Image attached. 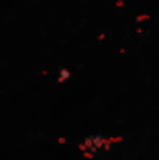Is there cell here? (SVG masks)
<instances>
[{"mask_svg":"<svg viewBox=\"0 0 159 160\" xmlns=\"http://www.w3.org/2000/svg\"><path fill=\"white\" fill-rule=\"evenodd\" d=\"M112 146V142L108 140L106 136H100V134H96V136H88L84 138L82 142V152L86 154V156H98L100 152H104V150H108Z\"/></svg>","mask_w":159,"mask_h":160,"instance_id":"cell-1","label":"cell"},{"mask_svg":"<svg viewBox=\"0 0 159 160\" xmlns=\"http://www.w3.org/2000/svg\"><path fill=\"white\" fill-rule=\"evenodd\" d=\"M69 79V71H61L59 73V81H68Z\"/></svg>","mask_w":159,"mask_h":160,"instance_id":"cell-2","label":"cell"}]
</instances>
